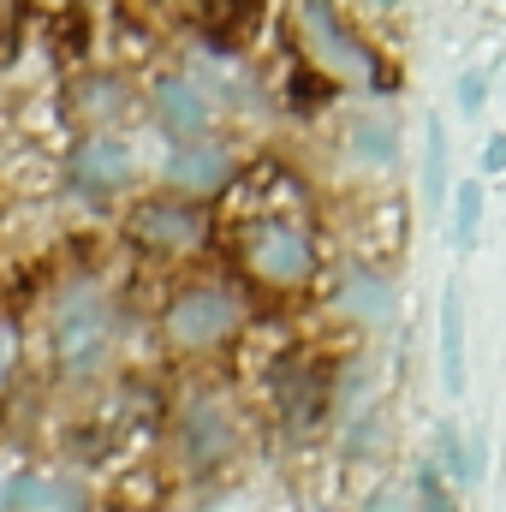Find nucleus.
I'll use <instances>...</instances> for the list:
<instances>
[{
    "label": "nucleus",
    "instance_id": "obj_1",
    "mask_svg": "<svg viewBox=\"0 0 506 512\" xmlns=\"http://www.w3.org/2000/svg\"><path fill=\"white\" fill-rule=\"evenodd\" d=\"M108 334H114V316L96 292H78L60 304V322H54V346H60V364L66 370H96L102 352H108Z\"/></svg>",
    "mask_w": 506,
    "mask_h": 512
},
{
    "label": "nucleus",
    "instance_id": "obj_2",
    "mask_svg": "<svg viewBox=\"0 0 506 512\" xmlns=\"http://www.w3.org/2000/svg\"><path fill=\"white\" fill-rule=\"evenodd\" d=\"M233 322H239V310H233V298L215 292V286H197V292H185V298L167 310V334H173L179 346H209V340H221Z\"/></svg>",
    "mask_w": 506,
    "mask_h": 512
},
{
    "label": "nucleus",
    "instance_id": "obj_3",
    "mask_svg": "<svg viewBox=\"0 0 506 512\" xmlns=\"http://www.w3.org/2000/svg\"><path fill=\"white\" fill-rule=\"evenodd\" d=\"M251 268L262 274V280H274V286L304 280V274H310V245H304V233L286 227V221L256 227L251 233Z\"/></svg>",
    "mask_w": 506,
    "mask_h": 512
},
{
    "label": "nucleus",
    "instance_id": "obj_4",
    "mask_svg": "<svg viewBox=\"0 0 506 512\" xmlns=\"http://www.w3.org/2000/svg\"><path fill=\"white\" fill-rule=\"evenodd\" d=\"M274 399H280V411H286L292 429L316 423L322 405H328V370L310 364V358H286V364L274 370Z\"/></svg>",
    "mask_w": 506,
    "mask_h": 512
},
{
    "label": "nucleus",
    "instance_id": "obj_5",
    "mask_svg": "<svg viewBox=\"0 0 506 512\" xmlns=\"http://www.w3.org/2000/svg\"><path fill=\"white\" fill-rule=\"evenodd\" d=\"M131 161H126V143H108V137H90L78 155H72V191H84V197H114L120 185H126Z\"/></svg>",
    "mask_w": 506,
    "mask_h": 512
},
{
    "label": "nucleus",
    "instance_id": "obj_6",
    "mask_svg": "<svg viewBox=\"0 0 506 512\" xmlns=\"http://www.w3.org/2000/svg\"><path fill=\"white\" fill-rule=\"evenodd\" d=\"M131 233L155 251H191L203 239V215L185 209V203H149V209L131 215Z\"/></svg>",
    "mask_w": 506,
    "mask_h": 512
},
{
    "label": "nucleus",
    "instance_id": "obj_7",
    "mask_svg": "<svg viewBox=\"0 0 506 512\" xmlns=\"http://www.w3.org/2000/svg\"><path fill=\"white\" fill-rule=\"evenodd\" d=\"M441 382L447 393H465V292L447 286L441 298Z\"/></svg>",
    "mask_w": 506,
    "mask_h": 512
},
{
    "label": "nucleus",
    "instance_id": "obj_8",
    "mask_svg": "<svg viewBox=\"0 0 506 512\" xmlns=\"http://www.w3.org/2000/svg\"><path fill=\"white\" fill-rule=\"evenodd\" d=\"M227 441H233L227 417H221L209 399H197V405L185 411V459H191V465H215V459L227 453Z\"/></svg>",
    "mask_w": 506,
    "mask_h": 512
},
{
    "label": "nucleus",
    "instance_id": "obj_9",
    "mask_svg": "<svg viewBox=\"0 0 506 512\" xmlns=\"http://www.w3.org/2000/svg\"><path fill=\"white\" fill-rule=\"evenodd\" d=\"M155 108H161V126L173 131V137H197V131L209 126V102H203L185 78H167V84L155 90Z\"/></svg>",
    "mask_w": 506,
    "mask_h": 512
},
{
    "label": "nucleus",
    "instance_id": "obj_10",
    "mask_svg": "<svg viewBox=\"0 0 506 512\" xmlns=\"http://www.w3.org/2000/svg\"><path fill=\"white\" fill-rule=\"evenodd\" d=\"M304 18H310V30H316V42L334 54V66H346V72H358V78H370V54L346 36V24L334 18V6H304Z\"/></svg>",
    "mask_w": 506,
    "mask_h": 512
},
{
    "label": "nucleus",
    "instance_id": "obj_11",
    "mask_svg": "<svg viewBox=\"0 0 506 512\" xmlns=\"http://www.w3.org/2000/svg\"><path fill=\"white\" fill-rule=\"evenodd\" d=\"M167 179L185 185V191H215V185L227 179V149H209V143L179 149V155L167 161Z\"/></svg>",
    "mask_w": 506,
    "mask_h": 512
},
{
    "label": "nucleus",
    "instance_id": "obj_12",
    "mask_svg": "<svg viewBox=\"0 0 506 512\" xmlns=\"http://www.w3.org/2000/svg\"><path fill=\"white\" fill-rule=\"evenodd\" d=\"M346 310L364 316V322H387V316H393V286L376 280V274H358V280L346 286Z\"/></svg>",
    "mask_w": 506,
    "mask_h": 512
},
{
    "label": "nucleus",
    "instance_id": "obj_13",
    "mask_svg": "<svg viewBox=\"0 0 506 512\" xmlns=\"http://www.w3.org/2000/svg\"><path fill=\"white\" fill-rule=\"evenodd\" d=\"M203 12H209L203 24H209L215 48H233V42H245L256 30V12H262V6H203Z\"/></svg>",
    "mask_w": 506,
    "mask_h": 512
},
{
    "label": "nucleus",
    "instance_id": "obj_14",
    "mask_svg": "<svg viewBox=\"0 0 506 512\" xmlns=\"http://www.w3.org/2000/svg\"><path fill=\"white\" fill-rule=\"evenodd\" d=\"M423 197H429V209H447V131H441V120H429V161H423Z\"/></svg>",
    "mask_w": 506,
    "mask_h": 512
},
{
    "label": "nucleus",
    "instance_id": "obj_15",
    "mask_svg": "<svg viewBox=\"0 0 506 512\" xmlns=\"http://www.w3.org/2000/svg\"><path fill=\"white\" fill-rule=\"evenodd\" d=\"M477 221H483V185L471 179V185L453 191V239L471 245V239H477Z\"/></svg>",
    "mask_w": 506,
    "mask_h": 512
},
{
    "label": "nucleus",
    "instance_id": "obj_16",
    "mask_svg": "<svg viewBox=\"0 0 506 512\" xmlns=\"http://www.w3.org/2000/svg\"><path fill=\"white\" fill-rule=\"evenodd\" d=\"M352 149H358L364 161L387 167V161H393V126H381L376 114H370V120H358V131H352Z\"/></svg>",
    "mask_w": 506,
    "mask_h": 512
},
{
    "label": "nucleus",
    "instance_id": "obj_17",
    "mask_svg": "<svg viewBox=\"0 0 506 512\" xmlns=\"http://www.w3.org/2000/svg\"><path fill=\"white\" fill-rule=\"evenodd\" d=\"M417 512H459L453 489H447V483H441V477H435L429 465L417 471Z\"/></svg>",
    "mask_w": 506,
    "mask_h": 512
},
{
    "label": "nucleus",
    "instance_id": "obj_18",
    "mask_svg": "<svg viewBox=\"0 0 506 512\" xmlns=\"http://www.w3.org/2000/svg\"><path fill=\"white\" fill-rule=\"evenodd\" d=\"M483 90H489V84H483V72H465V78H459V108H465V114H477V108H483Z\"/></svg>",
    "mask_w": 506,
    "mask_h": 512
},
{
    "label": "nucleus",
    "instance_id": "obj_19",
    "mask_svg": "<svg viewBox=\"0 0 506 512\" xmlns=\"http://www.w3.org/2000/svg\"><path fill=\"white\" fill-rule=\"evenodd\" d=\"M483 167H489V173H501V167H506V131H495V137H489V149H483Z\"/></svg>",
    "mask_w": 506,
    "mask_h": 512
},
{
    "label": "nucleus",
    "instance_id": "obj_20",
    "mask_svg": "<svg viewBox=\"0 0 506 512\" xmlns=\"http://www.w3.org/2000/svg\"><path fill=\"white\" fill-rule=\"evenodd\" d=\"M370 512H399V507H393V501H387V495H381V501H376V507H370Z\"/></svg>",
    "mask_w": 506,
    "mask_h": 512
},
{
    "label": "nucleus",
    "instance_id": "obj_21",
    "mask_svg": "<svg viewBox=\"0 0 506 512\" xmlns=\"http://www.w3.org/2000/svg\"><path fill=\"white\" fill-rule=\"evenodd\" d=\"M0 370H6V334H0Z\"/></svg>",
    "mask_w": 506,
    "mask_h": 512
}]
</instances>
